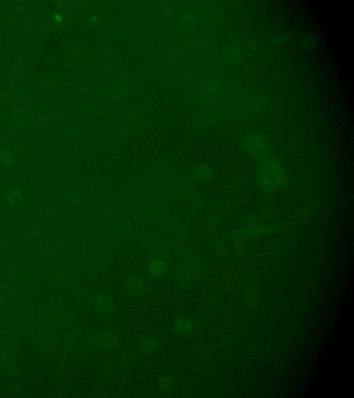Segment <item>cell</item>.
<instances>
[{
  "mask_svg": "<svg viewBox=\"0 0 354 398\" xmlns=\"http://www.w3.org/2000/svg\"><path fill=\"white\" fill-rule=\"evenodd\" d=\"M159 347V341L152 336H145L141 341L140 351L145 356L154 354Z\"/></svg>",
  "mask_w": 354,
  "mask_h": 398,
  "instance_id": "ba28073f",
  "label": "cell"
},
{
  "mask_svg": "<svg viewBox=\"0 0 354 398\" xmlns=\"http://www.w3.org/2000/svg\"><path fill=\"white\" fill-rule=\"evenodd\" d=\"M92 306L94 310L101 313H112L115 308L112 298L104 293H96L93 295Z\"/></svg>",
  "mask_w": 354,
  "mask_h": 398,
  "instance_id": "3957f363",
  "label": "cell"
},
{
  "mask_svg": "<svg viewBox=\"0 0 354 398\" xmlns=\"http://www.w3.org/2000/svg\"><path fill=\"white\" fill-rule=\"evenodd\" d=\"M242 146L248 155L255 158L265 157L268 151V142L262 133L253 132L244 138Z\"/></svg>",
  "mask_w": 354,
  "mask_h": 398,
  "instance_id": "7a4b0ae2",
  "label": "cell"
},
{
  "mask_svg": "<svg viewBox=\"0 0 354 398\" xmlns=\"http://www.w3.org/2000/svg\"><path fill=\"white\" fill-rule=\"evenodd\" d=\"M124 288L125 291L132 298H138L145 294L147 292V286L142 279L137 277H133L129 279L125 282Z\"/></svg>",
  "mask_w": 354,
  "mask_h": 398,
  "instance_id": "5b68a950",
  "label": "cell"
},
{
  "mask_svg": "<svg viewBox=\"0 0 354 398\" xmlns=\"http://www.w3.org/2000/svg\"><path fill=\"white\" fill-rule=\"evenodd\" d=\"M54 18L58 22H61L63 20V17L60 15H55Z\"/></svg>",
  "mask_w": 354,
  "mask_h": 398,
  "instance_id": "4fadbf2b",
  "label": "cell"
},
{
  "mask_svg": "<svg viewBox=\"0 0 354 398\" xmlns=\"http://www.w3.org/2000/svg\"><path fill=\"white\" fill-rule=\"evenodd\" d=\"M121 337L113 331H106L100 335L99 345L105 351H113L119 346Z\"/></svg>",
  "mask_w": 354,
  "mask_h": 398,
  "instance_id": "277c9868",
  "label": "cell"
},
{
  "mask_svg": "<svg viewBox=\"0 0 354 398\" xmlns=\"http://www.w3.org/2000/svg\"><path fill=\"white\" fill-rule=\"evenodd\" d=\"M261 186L267 190H276L283 186L284 176L279 161L274 158L264 157L257 171Z\"/></svg>",
  "mask_w": 354,
  "mask_h": 398,
  "instance_id": "6da1fadb",
  "label": "cell"
},
{
  "mask_svg": "<svg viewBox=\"0 0 354 398\" xmlns=\"http://www.w3.org/2000/svg\"><path fill=\"white\" fill-rule=\"evenodd\" d=\"M173 330L178 336L190 335L195 330V325L191 320L184 317H178L173 322Z\"/></svg>",
  "mask_w": 354,
  "mask_h": 398,
  "instance_id": "8992f818",
  "label": "cell"
},
{
  "mask_svg": "<svg viewBox=\"0 0 354 398\" xmlns=\"http://www.w3.org/2000/svg\"><path fill=\"white\" fill-rule=\"evenodd\" d=\"M262 104L261 100L257 97H252L246 100L243 104L242 105L241 111H243L244 114L250 115L254 114L256 111H258L260 109Z\"/></svg>",
  "mask_w": 354,
  "mask_h": 398,
  "instance_id": "9c48e42d",
  "label": "cell"
},
{
  "mask_svg": "<svg viewBox=\"0 0 354 398\" xmlns=\"http://www.w3.org/2000/svg\"><path fill=\"white\" fill-rule=\"evenodd\" d=\"M303 40V45L309 49H314L316 46V39L314 36L312 35H307L302 39Z\"/></svg>",
  "mask_w": 354,
  "mask_h": 398,
  "instance_id": "7c38bea8",
  "label": "cell"
},
{
  "mask_svg": "<svg viewBox=\"0 0 354 398\" xmlns=\"http://www.w3.org/2000/svg\"><path fill=\"white\" fill-rule=\"evenodd\" d=\"M148 270L152 275L159 277L166 272L167 265L161 259H154L149 262Z\"/></svg>",
  "mask_w": 354,
  "mask_h": 398,
  "instance_id": "30bf717a",
  "label": "cell"
},
{
  "mask_svg": "<svg viewBox=\"0 0 354 398\" xmlns=\"http://www.w3.org/2000/svg\"><path fill=\"white\" fill-rule=\"evenodd\" d=\"M159 384L163 391L168 392V391H171L175 386V379L171 375H163L159 378Z\"/></svg>",
  "mask_w": 354,
  "mask_h": 398,
  "instance_id": "8fae6325",
  "label": "cell"
},
{
  "mask_svg": "<svg viewBox=\"0 0 354 398\" xmlns=\"http://www.w3.org/2000/svg\"><path fill=\"white\" fill-rule=\"evenodd\" d=\"M242 56L243 53L238 46L228 45L223 49V60L228 65H235L240 63L242 59Z\"/></svg>",
  "mask_w": 354,
  "mask_h": 398,
  "instance_id": "52a82bcc",
  "label": "cell"
}]
</instances>
